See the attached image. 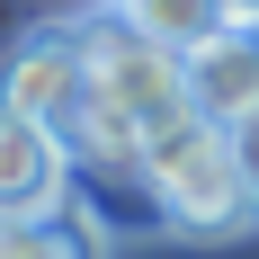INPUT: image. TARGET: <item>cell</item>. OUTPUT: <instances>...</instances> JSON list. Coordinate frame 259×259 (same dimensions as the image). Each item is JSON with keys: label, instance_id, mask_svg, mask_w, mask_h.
Segmentation results:
<instances>
[{"label": "cell", "instance_id": "obj_1", "mask_svg": "<svg viewBox=\"0 0 259 259\" xmlns=\"http://www.w3.org/2000/svg\"><path fill=\"white\" fill-rule=\"evenodd\" d=\"M143 188H152L161 206V233H188V241H233L259 224V197L241 179V152H233V125H214V116H170L152 125L143 143Z\"/></svg>", "mask_w": 259, "mask_h": 259}, {"label": "cell", "instance_id": "obj_2", "mask_svg": "<svg viewBox=\"0 0 259 259\" xmlns=\"http://www.w3.org/2000/svg\"><path fill=\"white\" fill-rule=\"evenodd\" d=\"M80 45H90V90H99L107 107H125L143 134L197 107V99H188V54L152 45V36L125 27L116 9H90V18H80Z\"/></svg>", "mask_w": 259, "mask_h": 259}, {"label": "cell", "instance_id": "obj_3", "mask_svg": "<svg viewBox=\"0 0 259 259\" xmlns=\"http://www.w3.org/2000/svg\"><path fill=\"white\" fill-rule=\"evenodd\" d=\"M80 99H90L80 18H45V27H27L18 45L0 54V107H18V116H36V125H63Z\"/></svg>", "mask_w": 259, "mask_h": 259}, {"label": "cell", "instance_id": "obj_4", "mask_svg": "<svg viewBox=\"0 0 259 259\" xmlns=\"http://www.w3.org/2000/svg\"><path fill=\"white\" fill-rule=\"evenodd\" d=\"M80 197V170L63 152V134L18 116V107H0V214H27V224H45Z\"/></svg>", "mask_w": 259, "mask_h": 259}, {"label": "cell", "instance_id": "obj_5", "mask_svg": "<svg viewBox=\"0 0 259 259\" xmlns=\"http://www.w3.org/2000/svg\"><path fill=\"white\" fill-rule=\"evenodd\" d=\"M188 99H197V116H214V125L259 116V36L250 27H224V36H206V45L188 54Z\"/></svg>", "mask_w": 259, "mask_h": 259}, {"label": "cell", "instance_id": "obj_6", "mask_svg": "<svg viewBox=\"0 0 259 259\" xmlns=\"http://www.w3.org/2000/svg\"><path fill=\"white\" fill-rule=\"evenodd\" d=\"M125 27H143L152 45L170 54H197L206 36H224V0H107Z\"/></svg>", "mask_w": 259, "mask_h": 259}, {"label": "cell", "instance_id": "obj_7", "mask_svg": "<svg viewBox=\"0 0 259 259\" xmlns=\"http://www.w3.org/2000/svg\"><path fill=\"white\" fill-rule=\"evenodd\" d=\"M0 259H54V224H27V214H0Z\"/></svg>", "mask_w": 259, "mask_h": 259}, {"label": "cell", "instance_id": "obj_8", "mask_svg": "<svg viewBox=\"0 0 259 259\" xmlns=\"http://www.w3.org/2000/svg\"><path fill=\"white\" fill-rule=\"evenodd\" d=\"M233 152H241V179H250V197H259V116L233 125Z\"/></svg>", "mask_w": 259, "mask_h": 259}, {"label": "cell", "instance_id": "obj_9", "mask_svg": "<svg viewBox=\"0 0 259 259\" xmlns=\"http://www.w3.org/2000/svg\"><path fill=\"white\" fill-rule=\"evenodd\" d=\"M224 27H250L259 36V0H224Z\"/></svg>", "mask_w": 259, "mask_h": 259}]
</instances>
